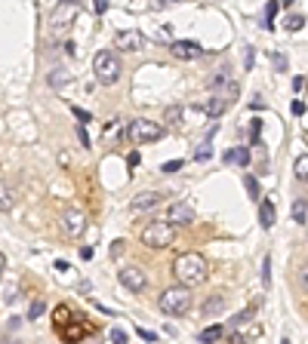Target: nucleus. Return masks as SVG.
Returning a JSON list of instances; mask_svg holds the SVG:
<instances>
[{
    "label": "nucleus",
    "instance_id": "1",
    "mask_svg": "<svg viewBox=\"0 0 308 344\" xmlns=\"http://www.w3.org/2000/svg\"><path fill=\"white\" fill-rule=\"evenodd\" d=\"M173 273H176V280L188 289V286H200L203 280H207L210 268H207V258L203 255H197V252H185V255H179L173 261Z\"/></svg>",
    "mask_w": 308,
    "mask_h": 344
},
{
    "label": "nucleus",
    "instance_id": "2",
    "mask_svg": "<svg viewBox=\"0 0 308 344\" xmlns=\"http://www.w3.org/2000/svg\"><path fill=\"white\" fill-rule=\"evenodd\" d=\"M157 304H161V311H164V314L179 317V314H188V307H191V295H188L185 286H169V289H164V292H161Z\"/></svg>",
    "mask_w": 308,
    "mask_h": 344
},
{
    "label": "nucleus",
    "instance_id": "3",
    "mask_svg": "<svg viewBox=\"0 0 308 344\" xmlns=\"http://www.w3.org/2000/svg\"><path fill=\"white\" fill-rule=\"evenodd\" d=\"M127 139L133 142V145H148V142H157L164 135V126L161 123H154V120H145V117H136V120H130L127 123Z\"/></svg>",
    "mask_w": 308,
    "mask_h": 344
},
{
    "label": "nucleus",
    "instance_id": "4",
    "mask_svg": "<svg viewBox=\"0 0 308 344\" xmlns=\"http://www.w3.org/2000/svg\"><path fill=\"white\" fill-rule=\"evenodd\" d=\"M93 68H96L99 83H117V77H120V71H123L120 59H117L111 49H99L96 59H93Z\"/></svg>",
    "mask_w": 308,
    "mask_h": 344
},
{
    "label": "nucleus",
    "instance_id": "5",
    "mask_svg": "<svg viewBox=\"0 0 308 344\" xmlns=\"http://www.w3.org/2000/svg\"><path fill=\"white\" fill-rule=\"evenodd\" d=\"M173 240H176V227H169L167 221H151L142 231V243L148 249H167Z\"/></svg>",
    "mask_w": 308,
    "mask_h": 344
},
{
    "label": "nucleus",
    "instance_id": "6",
    "mask_svg": "<svg viewBox=\"0 0 308 344\" xmlns=\"http://www.w3.org/2000/svg\"><path fill=\"white\" fill-rule=\"evenodd\" d=\"M161 221H167L169 227H182V224H191V221H195V209H191L188 203H169Z\"/></svg>",
    "mask_w": 308,
    "mask_h": 344
},
{
    "label": "nucleus",
    "instance_id": "7",
    "mask_svg": "<svg viewBox=\"0 0 308 344\" xmlns=\"http://www.w3.org/2000/svg\"><path fill=\"white\" fill-rule=\"evenodd\" d=\"M93 332V326H86V319H81V317H71L68 323L59 329V335H62V341H68V344H77L84 335H89Z\"/></svg>",
    "mask_w": 308,
    "mask_h": 344
},
{
    "label": "nucleus",
    "instance_id": "8",
    "mask_svg": "<svg viewBox=\"0 0 308 344\" xmlns=\"http://www.w3.org/2000/svg\"><path fill=\"white\" fill-rule=\"evenodd\" d=\"M62 231H65V237H81L86 231V215L81 209L62 212Z\"/></svg>",
    "mask_w": 308,
    "mask_h": 344
},
{
    "label": "nucleus",
    "instance_id": "9",
    "mask_svg": "<svg viewBox=\"0 0 308 344\" xmlns=\"http://www.w3.org/2000/svg\"><path fill=\"white\" fill-rule=\"evenodd\" d=\"M142 43H145V37L136 28H130V31H117L114 34V47H117L120 52H139L142 49Z\"/></svg>",
    "mask_w": 308,
    "mask_h": 344
},
{
    "label": "nucleus",
    "instance_id": "10",
    "mask_svg": "<svg viewBox=\"0 0 308 344\" xmlns=\"http://www.w3.org/2000/svg\"><path fill=\"white\" fill-rule=\"evenodd\" d=\"M169 52H173L176 59H200L203 55L200 43H195V40H173L169 43Z\"/></svg>",
    "mask_w": 308,
    "mask_h": 344
},
{
    "label": "nucleus",
    "instance_id": "11",
    "mask_svg": "<svg viewBox=\"0 0 308 344\" xmlns=\"http://www.w3.org/2000/svg\"><path fill=\"white\" fill-rule=\"evenodd\" d=\"M117 277H120V283L127 286L130 292H142V289H145V283H148V280H145V273H142V268H123Z\"/></svg>",
    "mask_w": 308,
    "mask_h": 344
},
{
    "label": "nucleus",
    "instance_id": "12",
    "mask_svg": "<svg viewBox=\"0 0 308 344\" xmlns=\"http://www.w3.org/2000/svg\"><path fill=\"white\" fill-rule=\"evenodd\" d=\"M164 197L157 191H142V194H136V200H133V209L136 212H145V209H154L157 203H161Z\"/></svg>",
    "mask_w": 308,
    "mask_h": 344
},
{
    "label": "nucleus",
    "instance_id": "13",
    "mask_svg": "<svg viewBox=\"0 0 308 344\" xmlns=\"http://www.w3.org/2000/svg\"><path fill=\"white\" fill-rule=\"evenodd\" d=\"M275 219H278V212H275V203L271 200H259V221H262V227H275Z\"/></svg>",
    "mask_w": 308,
    "mask_h": 344
},
{
    "label": "nucleus",
    "instance_id": "14",
    "mask_svg": "<svg viewBox=\"0 0 308 344\" xmlns=\"http://www.w3.org/2000/svg\"><path fill=\"white\" fill-rule=\"evenodd\" d=\"M120 135H123V120H120V117L108 120V126H105V142H108V145H117Z\"/></svg>",
    "mask_w": 308,
    "mask_h": 344
},
{
    "label": "nucleus",
    "instance_id": "15",
    "mask_svg": "<svg viewBox=\"0 0 308 344\" xmlns=\"http://www.w3.org/2000/svg\"><path fill=\"white\" fill-rule=\"evenodd\" d=\"M203 111H207L210 117H222V114L228 111V101H225V98H219V96H213L207 105H203Z\"/></svg>",
    "mask_w": 308,
    "mask_h": 344
},
{
    "label": "nucleus",
    "instance_id": "16",
    "mask_svg": "<svg viewBox=\"0 0 308 344\" xmlns=\"http://www.w3.org/2000/svg\"><path fill=\"white\" fill-rule=\"evenodd\" d=\"M74 314H71V307H65V304H59V307H56V311H53V323H56V332H59L65 323H68V319H71Z\"/></svg>",
    "mask_w": 308,
    "mask_h": 344
},
{
    "label": "nucleus",
    "instance_id": "17",
    "mask_svg": "<svg viewBox=\"0 0 308 344\" xmlns=\"http://www.w3.org/2000/svg\"><path fill=\"white\" fill-rule=\"evenodd\" d=\"M293 172H296V178H299V181H308V154L296 157V163H293Z\"/></svg>",
    "mask_w": 308,
    "mask_h": 344
},
{
    "label": "nucleus",
    "instance_id": "18",
    "mask_svg": "<svg viewBox=\"0 0 308 344\" xmlns=\"http://www.w3.org/2000/svg\"><path fill=\"white\" fill-rule=\"evenodd\" d=\"M225 160H228V163H237V166H247L250 163V151H247V147H234Z\"/></svg>",
    "mask_w": 308,
    "mask_h": 344
},
{
    "label": "nucleus",
    "instance_id": "19",
    "mask_svg": "<svg viewBox=\"0 0 308 344\" xmlns=\"http://www.w3.org/2000/svg\"><path fill=\"white\" fill-rule=\"evenodd\" d=\"M9 209H13V191H9V185L0 181V212H9Z\"/></svg>",
    "mask_w": 308,
    "mask_h": 344
},
{
    "label": "nucleus",
    "instance_id": "20",
    "mask_svg": "<svg viewBox=\"0 0 308 344\" xmlns=\"http://www.w3.org/2000/svg\"><path fill=\"white\" fill-rule=\"evenodd\" d=\"M219 338H222V326H210V329L200 332V341L203 344H213V341H219Z\"/></svg>",
    "mask_w": 308,
    "mask_h": 344
},
{
    "label": "nucleus",
    "instance_id": "21",
    "mask_svg": "<svg viewBox=\"0 0 308 344\" xmlns=\"http://www.w3.org/2000/svg\"><path fill=\"white\" fill-rule=\"evenodd\" d=\"M305 25V19L299 16V13H293V16H283V28H287V31H299Z\"/></svg>",
    "mask_w": 308,
    "mask_h": 344
},
{
    "label": "nucleus",
    "instance_id": "22",
    "mask_svg": "<svg viewBox=\"0 0 308 344\" xmlns=\"http://www.w3.org/2000/svg\"><path fill=\"white\" fill-rule=\"evenodd\" d=\"M293 219L299 221V224H305V219H308V209H305V200H293Z\"/></svg>",
    "mask_w": 308,
    "mask_h": 344
},
{
    "label": "nucleus",
    "instance_id": "23",
    "mask_svg": "<svg viewBox=\"0 0 308 344\" xmlns=\"http://www.w3.org/2000/svg\"><path fill=\"white\" fill-rule=\"evenodd\" d=\"M164 120H167V126H179V120H182V108H167L164 111Z\"/></svg>",
    "mask_w": 308,
    "mask_h": 344
},
{
    "label": "nucleus",
    "instance_id": "24",
    "mask_svg": "<svg viewBox=\"0 0 308 344\" xmlns=\"http://www.w3.org/2000/svg\"><path fill=\"white\" fill-rule=\"evenodd\" d=\"M262 286H265V289L271 286V258L268 255L262 258Z\"/></svg>",
    "mask_w": 308,
    "mask_h": 344
},
{
    "label": "nucleus",
    "instance_id": "25",
    "mask_svg": "<svg viewBox=\"0 0 308 344\" xmlns=\"http://www.w3.org/2000/svg\"><path fill=\"white\" fill-rule=\"evenodd\" d=\"M43 311H47V304H43V301H31V307H28V319H37Z\"/></svg>",
    "mask_w": 308,
    "mask_h": 344
},
{
    "label": "nucleus",
    "instance_id": "26",
    "mask_svg": "<svg viewBox=\"0 0 308 344\" xmlns=\"http://www.w3.org/2000/svg\"><path fill=\"white\" fill-rule=\"evenodd\" d=\"M207 157H213V145H210V142H203L197 151H195V160H207Z\"/></svg>",
    "mask_w": 308,
    "mask_h": 344
},
{
    "label": "nucleus",
    "instance_id": "27",
    "mask_svg": "<svg viewBox=\"0 0 308 344\" xmlns=\"http://www.w3.org/2000/svg\"><path fill=\"white\" fill-rule=\"evenodd\" d=\"M50 83H53V86H65V83H68V74H65V71H53V74H50Z\"/></svg>",
    "mask_w": 308,
    "mask_h": 344
},
{
    "label": "nucleus",
    "instance_id": "28",
    "mask_svg": "<svg viewBox=\"0 0 308 344\" xmlns=\"http://www.w3.org/2000/svg\"><path fill=\"white\" fill-rule=\"evenodd\" d=\"M253 311H256V304H250V307H247V311H241V314H237V317H234V326H241V323H244V319H250V317H253Z\"/></svg>",
    "mask_w": 308,
    "mask_h": 344
},
{
    "label": "nucleus",
    "instance_id": "29",
    "mask_svg": "<svg viewBox=\"0 0 308 344\" xmlns=\"http://www.w3.org/2000/svg\"><path fill=\"white\" fill-rule=\"evenodd\" d=\"M247 191H250V197H253V200H259V185H256L253 175H247Z\"/></svg>",
    "mask_w": 308,
    "mask_h": 344
},
{
    "label": "nucleus",
    "instance_id": "30",
    "mask_svg": "<svg viewBox=\"0 0 308 344\" xmlns=\"http://www.w3.org/2000/svg\"><path fill=\"white\" fill-rule=\"evenodd\" d=\"M225 83H228V68H222V71L213 77V86H216V89H219V86H225Z\"/></svg>",
    "mask_w": 308,
    "mask_h": 344
},
{
    "label": "nucleus",
    "instance_id": "31",
    "mask_svg": "<svg viewBox=\"0 0 308 344\" xmlns=\"http://www.w3.org/2000/svg\"><path fill=\"white\" fill-rule=\"evenodd\" d=\"M219 307H222V298H213V301H203V311H207V314H216Z\"/></svg>",
    "mask_w": 308,
    "mask_h": 344
},
{
    "label": "nucleus",
    "instance_id": "32",
    "mask_svg": "<svg viewBox=\"0 0 308 344\" xmlns=\"http://www.w3.org/2000/svg\"><path fill=\"white\" fill-rule=\"evenodd\" d=\"M111 344H127V335H123V329H111Z\"/></svg>",
    "mask_w": 308,
    "mask_h": 344
},
{
    "label": "nucleus",
    "instance_id": "33",
    "mask_svg": "<svg viewBox=\"0 0 308 344\" xmlns=\"http://www.w3.org/2000/svg\"><path fill=\"white\" fill-rule=\"evenodd\" d=\"M120 252H123V240H114V243H111V258H117Z\"/></svg>",
    "mask_w": 308,
    "mask_h": 344
},
{
    "label": "nucleus",
    "instance_id": "34",
    "mask_svg": "<svg viewBox=\"0 0 308 344\" xmlns=\"http://www.w3.org/2000/svg\"><path fill=\"white\" fill-rule=\"evenodd\" d=\"M278 9H280V3H268V13H265V22H268V25H271V19H275Z\"/></svg>",
    "mask_w": 308,
    "mask_h": 344
},
{
    "label": "nucleus",
    "instance_id": "35",
    "mask_svg": "<svg viewBox=\"0 0 308 344\" xmlns=\"http://www.w3.org/2000/svg\"><path fill=\"white\" fill-rule=\"evenodd\" d=\"M71 111H74V117L81 120V123H86V120H89V111H84V108H71Z\"/></svg>",
    "mask_w": 308,
    "mask_h": 344
},
{
    "label": "nucleus",
    "instance_id": "36",
    "mask_svg": "<svg viewBox=\"0 0 308 344\" xmlns=\"http://www.w3.org/2000/svg\"><path fill=\"white\" fill-rule=\"evenodd\" d=\"M182 169V160H169V163H164V172H176Z\"/></svg>",
    "mask_w": 308,
    "mask_h": 344
},
{
    "label": "nucleus",
    "instance_id": "37",
    "mask_svg": "<svg viewBox=\"0 0 308 344\" xmlns=\"http://www.w3.org/2000/svg\"><path fill=\"white\" fill-rule=\"evenodd\" d=\"M77 139H81L84 145H89V135H86V129H84V126H77Z\"/></svg>",
    "mask_w": 308,
    "mask_h": 344
},
{
    "label": "nucleus",
    "instance_id": "38",
    "mask_svg": "<svg viewBox=\"0 0 308 344\" xmlns=\"http://www.w3.org/2000/svg\"><path fill=\"white\" fill-rule=\"evenodd\" d=\"M56 270H62V273H68V270H71V265H68V261H62V258H59V261H56Z\"/></svg>",
    "mask_w": 308,
    "mask_h": 344
},
{
    "label": "nucleus",
    "instance_id": "39",
    "mask_svg": "<svg viewBox=\"0 0 308 344\" xmlns=\"http://www.w3.org/2000/svg\"><path fill=\"white\" fill-rule=\"evenodd\" d=\"M271 59H275V68H287V59H280L278 52H271Z\"/></svg>",
    "mask_w": 308,
    "mask_h": 344
},
{
    "label": "nucleus",
    "instance_id": "40",
    "mask_svg": "<svg viewBox=\"0 0 308 344\" xmlns=\"http://www.w3.org/2000/svg\"><path fill=\"white\" fill-rule=\"evenodd\" d=\"M228 344H244V335H237V332H231V335H228Z\"/></svg>",
    "mask_w": 308,
    "mask_h": 344
},
{
    "label": "nucleus",
    "instance_id": "41",
    "mask_svg": "<svg viewBox=\"0 0 308 344\" xmlns=\"http://www.w3.org/2000/svg\"><path fill=\"white\" fill-rule=\"evenodd\" d=\"M250 126H253V129H250V139L259 142V123H250Z\"/></svg>",
    "mask_w": 308,
    "mask_h": 344
},
{
    "label": "nucleus",
    "instance_id": "42",
    "mask_svg": "<svg viewBox=\"0 0 308 344\" xmlns=\"http://www.w3.org/2000/svg\"><path fill=\"white\" fill-rule=\"evenodd\" d=\"M81 258H84V261H89V258H93V249L84 246V249H81Z\"/></svg>",
    "mask_w": 308,
    "mask_h": 344
},
{
    "label": "nucleus",
    "instance_id": "43",
    "mask_svg": "<svg viewBox=\"0 0 308 344\" xmlns=\"http://www.w3.org/2000/svg\"><path fill=\"white\" fill-rule=\"evenodd\" d=\"M108 9V0H96V13H105Z\"/></svg>",
    "mask_w": 308,
    "mask_h": 344
},
{
    "label": "nucleus",
    "instance_id": "44",
    "mask_svg": "<svg viewBox=\"0 0 308 344\" xmlns=\"http://www.w3.org/2000/svg\"><path fill=\"white\" fill-rule=\"evenodd\" d=\"M302 286H308V265L302 268Z\"/></svg>",
    "mask_w": 308,
    "mask_h": 344
},
{
    "label": "nucleus",
    "instance_id": "45",
    "mask_svg": "<svg viewBox=\"0 0 308 344\" xmlns=\"http://www.w3.org/2000/svg\"><path fill=\"white\" fill-rule=\"evenodd\" d=\"M3 265H6V255H3V252H0V270H3Z\"/></svg>",
    "mask_w": 308,
    "mask_h": 344
}]
</instances>
